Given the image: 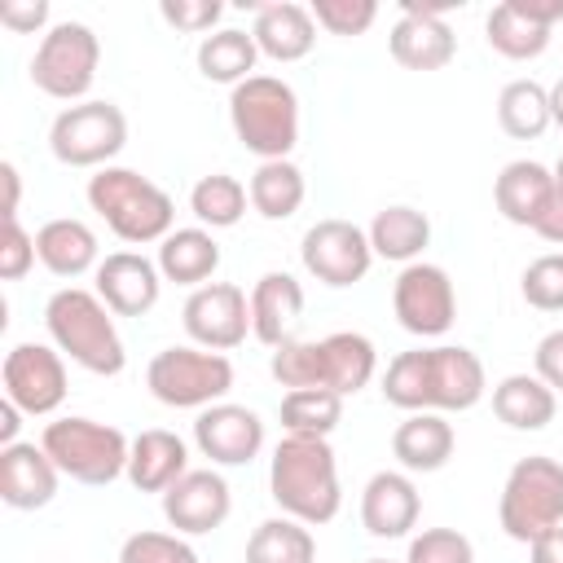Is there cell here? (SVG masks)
Masks as SVG:
<instances>
[{"mask_svg": "<svg viewBox=\"0 0 563 563\" xmlns=\"http://www.w3.org/2000/svg\"><path fill=\"white\" fill-rule=\"evenodd\" d=\"M44 453L57 462L62 475H70L75 484L101 488L114 484L119 475H128V453L132 440L110 427V422H92V418H57L44 427L40 435Z\"/></svg>", "mask_w": 563, "mask_h": 563, "instance_id": "8992f818", "label": "cell"}, {"mask_svg": "<svg viewBox=\"0 0 563 563\" xmlns=\"http://www.w3.org/2000/svg\"><path fill=\"white\" fill-rule=\"evenodd\" d=\"M391 308H396V321L418 334V339H440L453 317H457V295H453V282L440 264H405L396 286H391Z\"/></svg>", "mask_w": 563, "mask_h": 563, "instance_id": "8fae6325", "label": "cell"}, {"mask_svg": "<svg viewBox=\"0 0 563 563\" xmlns=\"http://www.w3.org/2000/svg\"><path fill=\"white\" fill-rule=\"evenodd\" d=\"M101 62V40L84 22H57L31 57V84L53 101H84Z\"/></svg>", "mask_w": 563, "mask_h": 563, "instance_id": "9c48e42d", "label": "cell"}, {"mask_svg": "<svg viewBox=\"0 0 563 563\" xmlns=\"http://www.w3.org/2000/svg\"><path fill=\"white\" fill-rule=\"evenodd\" d=\"M246 563H317V541L308 523L290 515L264 519L246 541Z\"/></svg>", "mask_w": 563, "mask_h": 563, "instance_id": "e575fe53", "label": "cell"}, {"mask_svg": "<svg viewBox=\"0 0 563 563\" xmlns=\"http://www.w3.org/2000/svg\"><path fill=\"white\" fill-rule=\"evenodd\" d=\"M497 123L515 141H537L554 119H550V88L537 79H510L497 97Z\"/></svg>", "mask_w": 563, "mask_h": 563, "instance_id": "d6a6232c", "label": "cell"}, {"mask_svg": "<svg viewBox=\"0 0 563 563\" xmlns=\"http://www.w3.org/2000/svg\"><path fill=\"white\" fill-rule=\"evenodd\" d=\"M484 365L471 347H413L383 374V400L405 413H462L484 400Z\"/></svg>", "mask_w": 563, "mask_h": 563, "instance_id": "6da1fadb", "label": "cell"}, {"mask_svg": "<svg viewBox=\"0 0 563 563\" xmlns=\"http://www.w3.org/2000/svg\"><path fill=\"white\" fill-rule=\"evenodd\" d=\"M35 255L53 277H84L88 268H97V233L84 220L57 216L48 224H40L35 233Z\"/></svg>", "mask_w": 563, "mask_h": 563, "instance_id": "d4e9b609", "label": "cell"}, {"mask_svg": "<svg viewBox=\"0 0 563 563\" xmlns=\"http://www.w3.org/2000/svg\"><path fill=\"white\" fill-rule=\"evenodd\" d=\"M44 325L48 339L62 356H70L79 369L114 378L128 365L123 339L114 330V312L101 303L97 290H79V286H62L48 303H44Z\"/></svg>", "mask_w": 563, "mask_h": 563, "instance_id": "3957f363", "label": "cell"}, {"mask_svg": "<svg viewBox=\"0 0 563 563\" xmlns=\"http://www.w3.org/2000/svg\"><path fill=\"white\" fill-rule=\"evenodd\" d=\"M405 563H475V545L457 528H427L409 541Z\"/></svg>", "mask_w": 563, "mask_h": 563, "instance_id": "b9f144b4", "label": "cell"}, {"mask_svg": "<svg viewBox=\"0 0 563 563\" xmlns=\"http://www.w3.org/2000/svg\"><path fill=\"white\" fill-rule=\"evenodd\" d=\"M537 378L550 387V391H563V330H550L541 343H537Z\"/></svg>", "mask_w": 563, "mask_h": 563, "instance_id": "bcb514c9", "label": "cell"}, {"mask_svg": "<svg viewBox=\"0 0 563 563\" xmlns=\"http://www.w3.org/2000/svg\"><path fill=\"white\" fill-rule=\"evenodd\" d=\"M378 18L374 0H312V22L330 35H365Z\"/></svg>", "mask_w": 563, "mask_h": 563, "instance_id": "60d3db41", "label": "cell"}, {"mask_svg": "<svg viewBox=\"0 0 563 563\" xmlns=\"http://www.w3.org/2000/svg\"><path fill=\"white\" fill-rule=\"evenodd\" d=\"M220 268V242L207 229H172L158 242V273L176 286H207V277Z\"/></svg>", "mask_w": 563, "mask_h": 563, "instance_id": "4316f807", "label": "cell"}, {"mask_svg": "<svg viewBox=\"0 0 563 563\" xmlns=\"http://www.w3.org/2000/svg\"><path fill=\"white\" fill-rule=\"evenodd\" d=\"M233 510L229 484L216 471H185L167 493H163V515L180 537H202L216 532Z\"/></svg>", "mask_w": 563, "mask_h": 563, "instance_id": "2e32d148", "label": "cell"}, {"mask_svg": "<svg viewBox=\"0 0 563 563\" xmlns=\"http://www.w3.org/2000/svg\"><path fill=\"white\" fill-rule=\"evenodd\" d=\"M145 387L154 400L172 405V409H211L229 396L233 387V365L224 352H207V347H163L150 369H145Z\"/></svg>", "mask_w": 563, "mask_h": 563, "instance_id": "ba28073f", "label": "cell"}, {"mask_svg": "<svg viewBox=\"0 0 563 563\" xmlns=\"http://www.w3.org/2000/svg\"><path fill=\"white\" fill-rule=\"evenodd\" d=\"M119 563H198V550L180 532H132L119 545Z\"/></svg>", "mask_w": 563, "mask_h": 563, "instance_id": "f35d334b", "label": "cell"}, {"mask_svg": "<svg viewBox=\"0 0 563 563\" xmlns=\"http://www.w3.org/2000/svg\"><path fill=\"white\" fill-rule=\"evenodd\" d=\"M343 418V396L325 391V387H303V391H286L282 396V427L286 435H325L339 427Z\"/></svg>", "mask_w": 563, "mask_h": 563, "instance_id": "8d00e7d4", "label": "cell"}, {"mask_svg": "<svg viewBox=\"0 0 563 563\" xmlns=\"http://www.w3.org/2000/svg\"><path fill=\"white\" fill-rule=\"evenodd\" d=\"M268 493L282 506V515L317 528L330 523L343 506L334 449L325 435H282L268 462Z\"/></svg>", "mask_w": 563, "mask_h": 563, "instance_id": "7a4b0ae2", "label": "cell"}, {"mask_svg": "<svg viewBox=\"0 0 563 563\" xmlns=\"http://www.w3.org/2000/svg\"><path fill=\"white\" fill-rule=\"evenodd\" d=\"M268 369H273V378H277L286 391L325 387V352H321V339H286L282 347H273ZM325 391H330V387H325Z\"/></svg>", "mask_w": 563, "mask_h": 563, "instance_id": "74e56055", "label": "cell"}, {"mask_svg": "<svg viewBox=\"0 0 563 563\" xmlns=\"http://www.w3.org/2000/svg\"><path fill=\"white\" fill-rule=\"evenodd\" d=\"M528 550H532V563H563V523L550 528V532H541Z\"/></svg>", "mask_w": 563, "mask_h": 563, "instance_id": "c3c4849f", "label": "cell"}, {"mask_svg": "<svg viewBox=\"0 0 563 563\" xmlns=\"http://www.w3.org/2000/svg\"><path fill=\"white\" fill-rule=\"evenodd\" d=\"M246 202H251L246 185L229 172H211L189 189V211L211 229H233L246 216Z\"/></svg>", "mask_w": 563, "mask_h": 563, "instance_id": "d590c367", "label": "cell"}, {"mask_svg": "<svg viewBox=\"0 0 563 563\" xmlns=\"http://www.w3.org/2000/svg\"><path fill=\"white\" fill-rule=\"evenodd\" d=\"M303 312V286L290 273H264L251 286V334L268 347H282Z\"/></svg>", "mask_w": 563, "mask_h": 563, "instance_id": "603a6c76", "label": "cell"}, {"mask_svg": "<svg viewBox=\"0 0 563 563\" xmlns=\"http://www.w3.org/2000/svg\"><path fill=\"white\" fill-rule=\"evenodd\" d=\"M35 260H40L35 238L18 220H4V229H0V282H22Z\"/></svg>", "mask_w": 563, "mask_h": 563, "instance_id": "7bdbcfd3", "label": "cell"}, {"mask_svg": "<svg viewBox=\"0 0 563 563\" xmlns=\"http://www.w3.org/2000/svg\"><path fill=\"white\" fill-rule=\"evenodd\" d=\"M427 242H431V220L418 207H405V202L383 207L374 216V224H369L374 255L396 260V264H418V255L427 251Z\"/></svg>", "mask_w": 563, "mask_h": 563, "instance_id": "f1b7e54d", "label": "cell"}, {"mask_svg": "<svg viewBox=\"0 0 563 563\" xmlns=\"http://www.w3.org/2000/svg\"><path fill=\"white\" fill-rule=\"evenodd\" d=\"M48 22V0H4L0 4V26L18 35H35Z\"/></svg>", "mask_w": 563, "mask_h": 563, "instance_id": "f6af8a7d", "label": "cell"}, {"mask_svg": "<svg viewBox=\"0 0 563 563\" xmlns=\"http://www.w3.org/2000/svg\"><path fill=\"white\" fill-rule=\"evenodd\" d=\"M246 194H251V207H255L264 220H290V216L303 207L308 185H303V172H299L290 158H273V163H260V167H255Z\"/></svg>", "mask_w": 563, "mask_h": 563, "instance_id": "4dcf8cb0", "label": "cell"}, {"mask_svg": "<svg viewBox=\"0 0 563 563\" xmlns=\"http://www.w3.org/2000/svg\"><path fill=\"white\" fill-rule=\"evenodd\" d=\"M418 510H422V501H418V488L409 475H400V471L369 475V484L361 493V523L369 537H383V541L405 537L418 523Z\"/></svg>", "mask_w": 563, "mask_h": 563, "instance_id": "ffe728a7", "label": "cell"}, {"mask_svg": "<svg viewBox=\"0 0 563 563\" xmlns=\"http://www.w3.org/2000/svg\"><path fill=\"white\" fill-rule=\"evenodd\" d=\"M18 418H22V409L13 400H0V449L18 444V427H22Z\"/></svg>", "mask_w": 563, "mask_h": 563, "instance_id": "f907efd6", "label": "cell"}, {"mask_svg": "<svg viewBox=\"0 0 563 563\" xmlns=\"http://www.w3.org/2000/svg\"><path fill=\"white\" fill-rule=\"evenodd\" d=\"M497 519H501V532L523 545H532L541 532L559 528L563 523V462H554L545 453L519 457L501 484Z\"/></svg>", "mask_w": 563, "mask_h": 563, "instance_id": "52a82bcc", "label": "cell"}, {"mask_svg": "<svg viewBox=\"0 0 563 563\" xmlns=\"http://www.w3.org/2000/svg\"><path fill=\"white\" fill-rule=\"evenodd\" d=\"M365 563H391V559H365Z\"/></svg>", "mask_w": 563, "mask_h": 563, "instance_id": "db71d44e", "label": "cell"}, {"mask_svg": "<svg viewBox=\"0 0 563 563\" xmlns=\"http://www.w3.org/2000/svg\"><path fill=\"white\" fill-rule=\"evenodd\" d=\"M255 57H260L255 35L233 31V26L211 31V35H202V44H198V70H202L211 84H233V88H238L242 79H251Z\"/></svg>", "mask_w": 563, "mask_h": 563, "instance_id": "1f68e13d", "label": "cell"}, {"mask_svg": "<svg viewBox=\"0 0 563 563\" xmlns=\"http://www.w3.org/2000/svg\"><path fill=\"white\" fill-rule=\"evenodd\" d=\"M519 290H523V299H528L537 312H563V251L532 260V264L523 268Z\"/></svg>", "mask_w": 563, "mask_h": 563, "instance_id": "ab89813d", "label": "cell"}, {"mask_svg": "<svg viewBox=\"0 0 563 563\" xmlns=\"http://www.w3.org/2000/svg\"><path fill=\"white\" fill-rule=\"evenodd\" d=\"M0 383H4V400H13L31 418H44L66 400V361L57 347L18 343L4 352Z\"/></svg>", "mask_w": 563, "mask_h": 563, "instance_id": "7c38bea8", "label": "cell"}, {"mask_svg": "<svg viewBox=\"0 0 563 563\" xmlns=\"http://www.w3.org/2000/svg\"><path fill=\"white\" fill-rule=\"evenodd\" d=\"M453 444H457V435H453V427L444 422V413H409V418L396 427V435H391L396 462H400L405 471H422V475L440 471V466L453 457Z\"/></svg>", "mask_w": 563, "mask_h": 563, "instance_id": "484cf974", "label": "cell"}, {"mask_svg": "<svg viewBox=\"0 0 563 563\" xmlns=\"http://www.w3.org/2000/svg\"><path fill=\"white\" fill-rule=\"evenodd\" d=\"M255 9V44L264 57L273 62H299L312 53L317 44V22H312V9L295 4V0H273V4H251Z\"/></svg>", "mask_w": 563, "mask_h": 563, "instance_id": "44dd1931", "label": "cell"}, {"mask_svg": "<svg viewBox=\"0 0 563 563\" xmlns=\"http://www.w3.org/2000/svg\"><path fill=\"white\" fill-rule=\"evenodd\" d=\"M185 334L207 352H229L251 330V295L233 282H207L185 299Z\"/></svg>", "mask_w": 563, "mask_h": 563, "instance_id": "5bb4252c", "label": "cell"}, {"mask_svg": "<svg viewBox=\"0 0 563 563\" xmlns=\"http://www.w3.org/2000/svg\"><path fill=\"white\" fill-rule=\"evenodd\" d=\"M88 207L110 224V233L128 246L163 242L176 220V202L150 176L132 167H101L88 180Z\"/></svg>", "mask_w": 563, "mask_h": 563, "instance_id": "277c9868", "label": "cell"}, {"mask_svg": "<svg viewBox=\"0 0 563 563\" xmlns=\"http://www.w3.org/2000/svg\"><path fill=\"white\" fill-rule=\"evenodd\" d=\"M299 260L303 268L321 282V286H352L369 273L374 264V246H369V233L356 229L352 220H317L308 233H303V246H299Z\"/></svg>", "mask_w": 563, "mask_h": 563, "instance_id": "4fadbf2b", "label": "cell"}, {"mask_svg": "<svg viewBox=\"0 0 563 563\" xmlns=\"http://www.w3.org/2000/svg\"><path fill=\"white\" fill-rule=\"evenodd\" d=\"M163 273L136 251H114L97 264V295L114 317H145L158 303Z\"/></svg>", "mask_w": 563, "mask_h": 563, "instance_id": "e0dca14e", "label": "cell"}, {"mask_svg": "<svg viewBox=\"0 0 563 563\" xmlns=\"http://www.w3.org/2000/svg\"><path fill=\"white\" fill-rule=\"evenodd\" d=\"M484 31H488V44H493L501 57H510V62H532V57H541L545 44H550V26H541L537 18H528L515 0H501V4L488 13Z\"/></svg>", "mask_w": 563, "mask_h": 563, "instance_id": "836d02e7", "label": "cell"}, {"mask_svg": "<svg viewBox=\"0 0 563 563\" xmlns=\"http://www.w3.org/2000/svg\"><path fill=\"white\" fill-rule=\"evenodd\" d=\"M453 53H457V35L440 18V9L405 4V13L391 26V57L405 70H444Z\"/></svg>", "mask_w": 563, "mask_h": 563, "instance_id": "ac0fdd59", "label": "cell"}, {"mask_svg": "<svg viewBox=\"0 0 563 563\" xmlns=\"http://www.w3.org/2000/svg\"><path fill=\"white\" fill-rule=\"evenodd\" d=\"M321 352H325V387L339 391V396H356L369 378H374V365H378V352L365 334L356 330H334L321 339Z\"/></svg>", "mask_w": 563, "mask_h": 563, "instance_id": "f546056e", "label": "cell"}, {"mask_svg": "<svg viewBox=\"0 0 563 563\" xmlns=\"http://www.w3.org/2000/svg\"><path fill=\"white\" fill-rule=\"evenodd\" d=\"M233 136L264 163L286 158L299 141V97L277 75H251L229 92Z\"/></svg>", "mask_w": 563, "mask_h": 563, "instance_id": "5b68a950", "label": "cell"}, {"mask_svg": "<svg viewBox=\"0 0 563 563\" xmlns=\"http://www.w3.org/2000/svg\"><path fill=\"white\" fill-rule=\"evenodd\" d=\"M158 13H163L167 26H176L185 35H202V31H211L220 22L224 4L220 0H163Z\"/></svg>", "mask_w": 563, "mask_h": 563, "instance_id": "ee69618b", "label": "cell"}, {"mask_svg": "<svg viewBox=\"0 0 563 563\" xmlns=\"http://www.w3.org/2000/svg\"><path fill=\"white\" fill-rule=\"evenodd\" d=\"M194 444L202 457L220 462V466H246L260 449H264V422L255 409L246 405H211L198 413L194 422Z\"/></svg>", "mask_w": 563, "mask_h": 563, "instance_id": "9a60e30c", "label": "cell"}, {"mask_svg": "<svg viewBox=\"0 0 563 563\" xmlns=\"http://www.w3.org/2000/svg\"><path fill=\"white\" fill-rule=\"evenodd\" d=\"M550 119H554V123L563 128V79H559V84L550 88Z\"/></svg>", "mask_w": 563, "mask_h": 563, "instance_id": "816d5d0a", "label": "cell"}, {"mask_svg": "<svg viewBox=\"0 0 563 563\" xmlns=\"http://www.w3.org/2000/svg\"><path fill=\"white\" fill-rule=\"evenodd\" d=\"M554 391L537 374H506L493 387V413L515 431H541L554 422Z\"/></svg>", "mask_w": 563, "mask_h": 563, "instance_id": "83f0119b", "label": "cell"}, {"mask_svg": "<svg viewBox=\"0 0 563 563\" xmlns=\"http://www.w3.org/2000/svg\"><path fill=\"white\" fill-rule=\"evenodd\" d=\"M57 462L44 453V444L18 440L0 449V501L13 510H40L57 497Z\"/></svg>", "mask_w": 563, "mask_h": 563, "instance_id": "d6986e66", "label": "cell"}, {"mask_svg": "<svg viewBox=\"0 0 563 563\" xmlns=\"http://www.w3.org/2000/svg\"><path fill=\"white\" fill-rule=\"evenodd\" d=\"M550 194H554V172H545V167L532 163V158L506 163L501 176H497V185H493V202H497L501 220L523 224V229H532V224L541 220Z\"/></svg>", "mask_w": 563, "mask_h": 563, "instance_id": "cb8c5ba5", "label": "cell"}, {"mask_svg": "<svg viewBox=\"0 0 563 563\" xmlns=\"http://www.w3.org/2000/svg\"><path fill=\"white\" fill-rule=\"evenodd\" d=\"M554 185L563 189V154H559V163H554Z\"/></svg>", "mask_w": 563, "mask_h": 563, "instance_id": "f5cc1de1", "label": "cell"}, {"mask_svg": "<svg viewBox=\"0 0 563 563\" xmlns=\"http://www.w3.org/2000/svg\"><path fill=\"white\" fill-rule=\"evenodd\" d=\"M128 145V119L114 101H75L48 128V150L66 167H110Z\"/></svg>", "mask_w": 563, "mask_h": 563, "instance_id": "30bf717a", "label": "cell"}, {"mask_svg": "<svg viewBox=\"0 0 563 563\" xmlns=\"http://www.w3.org/2000/svg\"><path fill=\"white\" fill-rule=\"evenodd\" d=\"M189 471V449L176 431H163V427H150L132 440V453H128V479L136 493H167L180 475Z\"/></svg>", "mask_w": 563, "mask_h": 563, "instance_id": "7402d4cb", "label": "cell"}, {"mask_svg": "<svg viewBox=\"0 0 563 563\" xmlns=\"http://www.w3.org/2000/svg\"><path fill=\"white\" fill-rule=\"evenodd\" d=\"M0 180H4V207H0V216H4V220H18V194H22L18 167H13V163H0Z\"/></svg>", "mask_w": 563, "mask_h": 563, "instance_id": "681fc988", "label": "cell"}, {"mask_svg": "<svg viewBox=\"0 0 563 563\" xmlns=\"http://www.w3.org/2000/svg\"><path fill=\"white\" fill-rule=\"evenodd\" d=\"M532 233L545 238V242H554V246H563V189H559V185H554V194H550L541 220L532 224Z\"/></svg>", "mask_w": 563, "mask_h": 563, "instance_id": "7dc6e473", "label": "cell"}]
</instances>
